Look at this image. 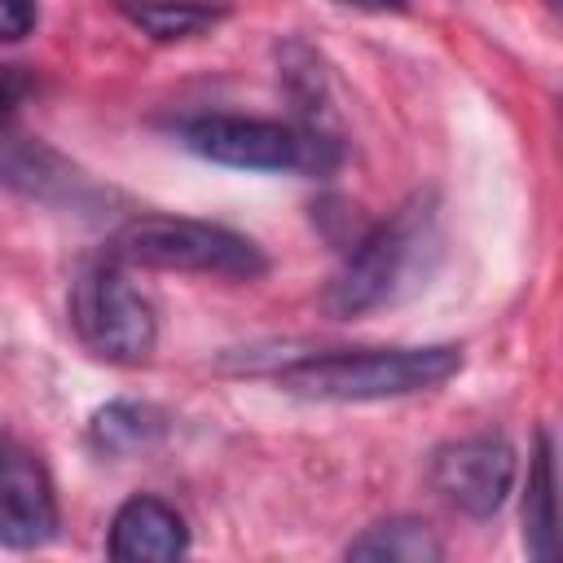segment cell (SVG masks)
Returning <instances> with one entry per match:
<instances>
[{
	"label": "cell",
	"mask_w": 563,
	"mask_h": 563,
	"mask_svg": "<svg viewBox=\"0 0 563 563\" xmlns=\"http://www.w3.org/2000/svg\"><path fill=\"white\" fill-rule=\"evenodd\" d=\"M462 369V347L422 343V347H339L282 365L273 378L290 396L308 400H396L413 391H431Z\"/></svg>",
	"instance_id": "obj_1"
},
{
	"label": "cell",
	"mask_w": 563,
	"mask_h": 563,
	"mask_svg": "<svg viewBox=\"0 0 563 563\" xmlns=\"http://www.w3.org/2000/svg\"><path fill=\"white\" fill-rule=\"evenodd\" d=\"M440 251V216L431 194H413L387 220H378L365 238L352 242L339 273L330 277L321 303L330 317H361L369 308L391 303L409 277L427 273V260Z\"/></svg>",
	"instance_id": "obj_2"
},
{
	"label": "cell",
	"mask_w": 563,
	"mask_h": 563,
	"mask_svg": "<svg viewBox=\"0 0 563 563\" xmlns=\"http://www.w3.org/2000/svg\"><path fill=\"white\" fill-rule=\"evenodd\" d=\"M106 251L123 264L163 273H207L233 282L268 273V255L246 233L189 216H132L110 233Z\"/></svg>",
	"instance_id": "obj_3"
},
{
	"label": "cell",
	"mask_w": 563,
	"mask_h": 563,
	"mask_svg": "<svg viewBox=\"0 0 563 563\" xmlns=\"http://www.w3.org/2000/svg\"><path fill=\"white\" fill-rule=\"evenodd\" d=\"M185 150L238 172H321L334 163V145L321 132H303L277 119L251 114H198L180 123Z\"/></svg>",
	"instance_id": "obj_4"
},
{
	"label": "cell",
	"mask_w": 563,
	"mask_h": 563,
	"mask_svg": "<svg viewBox=\"0 0 563 563\" xmlns=\"http://www.w3.org/2000/svg\"><path fill=\"white\" fill-rule=\"evenodd\" d=\"M70 321L97 356L119 361V365L145 361L158 343V317H154L150 299L128 277V264L114 260L110 251L75 277Z\"/></svg>",
	"instance_id": "obj_5"
},
{
	"label": "cell",
	"mask_w": 563,
	"mask_h": 563,
	"mask_svg": "<svg viewBox=\"0 0 563 563\" xmlns=\"http://www.w3.org/2000/svg\"><path fill=\"white\" fill-rule=\"evenodd\" d=\"M519 457L501 435H462L431 453L427 479L435 497L471 519H488L506 506L515 488Z\"/></svg>",
	"instance_id": "obj_6"
},
{
	"label": "cell",
	"mask_w": 563,
	"mask_h": 563,
	"mask_svg": "<svg viewBox=\"0 0 563 563\" xmlns=\"http://www.w3.org/2000/svg\"><path fill=\"white\" fill-rule=\"evenodd\" d=\"M57 537V497L48 484V471L4 444L0 453V545L9 550H35Z\"/></svg>",
	"instance_id": "obj_7"
},
{
	"label": "cell",
	"mask_w": 563,
	"mask_h": 563,
	"mask_svg": "<svg viewBox=\"0 0 563 563\" xmlns=\"http://www.w3.org/2000/svg\"><path fill=\"white\" fill-rule=\"evenodd\" d=\"M0 185L35 198V202H53V207H84L97 198V185L70 163L62 158L53 145L31 141V136H9L0 128Z\"/></svg>",
	"instance_id": "obj_8"
},
{
	"label": "cell",
	"mask_w": 563,
	"mask_h": 563,
	"mask_svg": "<svg viewBox=\"0 0 563 563\" xmlns=\"http://www.w3.org/2000/svg\"><path fill=\"white\" fill-rule=\"evenodd\" d=\"M110 559L119 563H167L189 550V528L176 506L163 497H128L110 519Z\"/></svg>",
	"instance_id": "obj_9"
},
{
	"label": "cell",
	"mask_w": 563,
	"mask_h": 563,
	"mask_svg": "<svg viewBox=\"0 0 563 563\" xmlns=\"http://www.w3.org/2000/svg\"><path fill=\"white\" fill-rule=\"evenodd\" d=\"M343 554L365 559V563H440L444 545L431 532V523H422L413 515H396V519L369 523L356 541H347Z\"/></svg>",
	"instance_id": "obj_10"
},
{
	"label": "cell",
	"mask_w": 563,
	"mask_h": 563,
	"mask_svg": "<svg viewBox=\"0 0 563 563\" xmlns=\"http://www.w3.org/2000/svg\"><path fill=\"white\" fill-rule=\"evenodd\" d=\"M554 532H559V510H554V444L550 431L537 435V453L528 466V493H523V545L532 559L554 554Z\"/></svg>",
	"instance_id": "obj_11"
},
{
	"label": "cell",
	"mask_w": 563,
	"mask_h": 563,
	"mask_svg": "<svg viewBox=\"0 0 563 563\" xmlns=\"http://www.w3.org/2000/svg\"><path fill=\"white\" fill-rule=\"evenodd\" d=\"M119 9L154 40H189L224 18V4L207 0H119Z\"/></svg>",
	"instance_id": "obj_12"
},
{
	"label": "cell",
	"mask_w": 563,
	"mask_h": 563,
	"mask_svg": "<svg viewBox=\"0 0 563 563\" xmlns=\"http://www.w3.org/2000/svg\"><path fill=\"white\" fill-rule=\"evenodd\" d=\"M158 431H163V418L150 405H132V400H114V405L97 409V418H92V440L106 453L145 449Z\"/></svg>",
	"instance_id": "obj_13"
},
{
	"label": "cell",
	"mask_w": 563,
	"mask_h": 563,
	"mask_svg": "<svg viewBox=\"0 0 563 563\" xmlns=\"http://www.w3.org/2000/svg\"><path fill=\"white\" fill-rule=\"evenodd\" d=\"M40 4L35 0H0V44H18L35 31Z\"/></svg>",
	"instance_id": "obj_14"
},
{
	"label": "cell",
	"mask_w": 563,
	"mask_h": 563,
	"mask_svg": "<svg viewBox=\"0 0 563 563\" xmlns=\"http://www.w3.org/2000/svg\"><path fill=\"white\" fill-rule=\"evenodd\" d=\"M26 92H31L26 66H0V128L18 114V106L26 101Z\"/></svg>",
	"instance_id": "obj_15"
},
{
	"label": "cell",
	"mask_w": 563,
	"mask_h": 563,
	"mask_svg": "<svg viewBox=\"0 0 563 563\" xmlns=\"http://www.w3.org/2000/svg\"><path fill=\"white\" fill-rule=\"evenodd\" d=\"M339 4H352L365 13H405V0H339Z\"/></svg>",
	"instance_id": "obj_16"
},
{
	"label": "cell",
	"mask_w": 563,
	"mask_h": 563,
	"mask_svg": "<svg viewBox=\"0 0 563 563\" xmlns=\"http://www.w3.org/2000/svg\"><path fill=\"white\" fill-rule=\"evenodd\" d=\"M4 444H9V440H0V453H4Z\"/></svg>",
	"instance_id": "obj_17"
}]
</instances>
